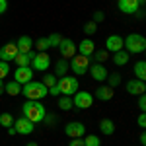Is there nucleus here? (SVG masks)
Segmentation results:
<instances>
[{
  "label": "nucleus",
  "instance_id": "45",
  "mask_svg": "<svg viewBox=\"0 0 146 146\" xmlns=\"http://www.w3.org/2000/svg\"><path fill=\"white\" fill-rule=\"evenodd\" d=\"M2 94H4V82L0 80V96H2Z\"/></svg>",
  "mask_w": 146,
  "mask_h": 146
},
{
  "label": "nucleus",
  "instance_id": "13",
  "mask_svg": "<svg viewBox=\"0 0 146 146\" xmlns=\"http://www.w3.org/2000/svg\"><path fill=\"white\" fill-rule=\"evenodd\" d=\"M125 90H127V94H131V96H140V94H144L146 90V84L142 82V80H129L127 82V86H125Z\"/></svg>",
  "mask_w": 146,
  "mask_h": 146
},
{
  "label": "nucleus",
  "instance_id": "22",
  "mask_svg": "<svg viewBox=\"0 0 146 146\" xmlns=\"http://www.w3.org/2000/svg\"><path fill=\"white\" fill-rule=\"evenodd\" d=\"M68 72V60L66 58H58L55 64V76L56 78H60V76H66Z\"/></svg>",
  "mask_w": 146,
  "mask_h": 146
},
{
  "label": "nucleus",
  "instance_id": "27",
  "mask_svg": "<svg viewBox=\"0 0 146 146\" xmlns=\"http://www.w3.org/2000/svg\"><path fill=\"white\" fill-rule=\"evenodd\" d=\"M84 146H101V140H100V136H96V135H84Z\"/></svg>",
  "mask_w": 146,
  "mask_h": 146
},
{
  "label": "nucleus",
  "instance_id": "30",
  "mask_svg": "<svg viewBox=\"0 0 146 146\" xmlns=\"http://www.w3.org/2000/svg\"><path fill=\"white\" fill-rule=\"evenodd\" d=\"M47 39H49V47H55L56 49V47L60 45V41H62V35L60 33H51Z\"/></svg>",
  "mask_w": 146,
  "mask_h": 146
},
{
  "label": "nucleus",
  "instance_id": "35",
  "mask_svg": "<svg viewBox=\"0 0 146 146\" xmlns=\"http://www.w3.org/2000/svg\"><path fill=\"white\" fill-rule=\"evenodd\" d=\"M43 84H45L47 88L55 86V84H56V76H55V74H45V78H43Z\"/></svg>",
  "mask_w": 146,
  "mask_h": 146
},
{
  "label": "nucleus",
  "instance_id": "9",
  "mask_svg": "<svg viewBox=\"0 0 146 146\" xmlns=\"http://www.w3.org/2000/svg\"><path fill=\"white\" fill-rule=\"evenodd\" d=\"M14 80L18 82V84H27V82H31L33 80V68L31 66H18L16 68V72H14Z\"/></svg>",
  "mask_w": 146,
  "mask_h": 146
},
{
  "label": "nucleus",
  "instance_id": "4",
  "mask_svg": "<svg viewBox=\"0 0 146 146\" xmlns=\"http://www.w3.org/2000/svg\"><path fill=\"white\" fill-rule=\"evenodd\" d=\"M56 86H58V92H60L62 96L72 98V96L78 92V80L74 78V76H60L58 82H56Z\"/></svg>",
  "mask_w": 146,
  "mask_h": 146
},
{
  "label": "nucleus",
  "instance_id": "31",
  "mask_svg": "<svg viewBox=\"0 0 146 146\" xmlns=\"http://www.w3.org/2000/svg\"><path fill=\"white\" fill-rule=\"evenodd\" d=\"M0 125L6 127V129L12 127V125H14V117H12L10 113H2V115H0Z\"/></svg>",
  "mask_w": 146,
  "mask_h": 146
},
{
  "label": "nucleus",
  "instance_id": "28",
  "mask_svg": "<svg viewBox=\"0 0 146 146\" xmlns=\"http://www.w3.org/2000/svg\"><path fill=\"white\" fill-rule=\"evenodd\" d=\"M58 107H60L62 111H68V109H72V98H68V96H62V98H58Z\"/></svg>",
  "mask_w": 146,
  "mask_h": 146
},
{
  "label": "nucleus",
  "instance_id": "7",
  "mask_svg": "<svg viewBox=\"0 0 146 146\" xmlns=\"http://www.w3.org/2000/svg\"><path fill=\"white\" fill-rule=\"evenodd\" d=\"M29 66L33 68V70H47V68L51 66V56L49 53H35V56L31 58V64Z\"/></svg>",
  "mask_w": 146,
  "mask_h": 146
},
{
  "label": "nucleus",
  "instance_id": "20",
  "mask_svg": "<svg viewBox=\"0 0 146 146\" xmlns=\"http://www.w3.org/2000/svg\"><path fill=\"white\" fill-rule=\"evenodd\" d=\"M33 56H35V51H33V49H31L29 53H18V55H16V58H14V62H16L18 66H29Z\"/></svg>",
  "mask_w": 146,
  "mask_h": 146
},
{
  "label": "nucleus",
  "instance_id": "21",
  "mask_svg": "<svg viewBox=\"0 0 146 146\" xmlns=\"http://www.w3.org/2000/svg\"><path fill=\"white\" fill-rule=\"evenodd\" d=\"M129 58H131V55H129L125 49H121V51H115V53H113V58H111V60L117 64V66H125V64L129 62Z\"/></svg>",
  "mask_w": 146,
  "mask_h": 146
},
{
  "label": "nucleus",
  "instance_id": "17",
  "mask_svg": "<svg viewBox=\"0 0 146 146\" xmlns=\"http://www.w3.org/2000/svg\"><path fill=\"white\" fill-rule=\"evenodd\" d=\"M113 96H115V90H113V88H109L107 84L100 86V88L96 90V94H94V98H98V100H101V101H109V100H113Z\"/></svg>",
  "mask_w": 146,
  "mask_h": 146
},
{
  "label": "nucleus",
  "instance_id": "10",
  "mask_svg": "<svg viewBox=\"0 0 146 146\" xmlns=\"http://www.w3.org/2000/svg\"><path fill=\"white\" fill-rule=\"evenodd\" d=\"M64 135L70 136V138H82L86 135V127L78 121H70V123L64 127Z\"/></svg>",
  "mask_w": 146,
  "mask_h": 146
},
{
  "label": "nucleus",
  "instance_id": "42",
  "mask_svg": "<svg viewBox=\"0 0 146 146\" xmlns=\"http://www.w3.org/2000/svg\"><path fill=\"white\" fill-rule=\"evenodd\" d=\"M6 10H8V0H0V14H4Z\"/></svg>",
  "mask_w": 146,
  "mask_h": 146
},
{
  "label": "nucleus",
  "instance_id": "36",
  "mask_svg": "<svg viewBox=\"0 0 146 146\" xmlns=\"http://www.w3.org/2000/svg\"><path fill=\"white\" fill-rule=\"evenodd\" d=\"M138 109H140L142 113L146 111V96H144V94H140V96H138Z\"/></svg>",
  "mask_w": 146,
  "mask_h": 146
},
{
  "label": "nucleus",
  "instance_id": "3",
  "mask_svg": "<svg viewBox=\"0 0 146 146\" xmlns=\"http://www.w3.org/2000/svg\"><path fill=\"white\" fill-rule=\"evenodd\" d=\"M123 49L129 55H138L146 51V37L140 33H131L123 39Z\"/></svg>",
  "mask_w": 146,
  "mask_h": 146
},
{
  "label": "nucleus",
  "instance_id": "26",
  "mask_svg": "<svg viewBox=\"0 0 146 146\" xmlns=\"http://www.w3.org/2000/svg\"><path fill=\"white\" fill-rule=\"evenodd\" d=\"M33 47L37 49V53H45L49 49V39L47 37H39L37 41H33Z\"/></svg>",
  "mask_w": 146,
  "mask_h": 146
},
{
  "label": "nucleus",
  "instance_id": "25",
  "mask_svg": "<svg viewBox=\"0 0 146 146\" xmlns=\"http://www.w3.org/2000/svg\"><path fill=\"white\" fill-rule=\"evenodd\" d=\"M135 76H136V80H142V82L146 80V62L144 60H138L135 64Z\"/></svg>",
  "mask_w": 146,
  "mask_h": 146
},
{
  "label": "nucleus",
  "instance_id": "37",
  "mask_svg": "<svg viewBox=\"0 0 146 146\" xmlns=\"http://www.w3.org/2000/svg\"><path fill=\"white\" fill-rule=\"evenodd\" d=\"M103 20H105V14H103V12H94V20H92V22L100 23V22H103Z\"/></svg>",
  "mask_w": 146,
  "mask_h": 146
},
{
  "label": "nucleus",
  "instance_id": "1",
  "mask_svg": "<svg viewBox=\"0 0 146 146\" xmlns=\"http://www.w3.org/2000/svg\"><path fill=\"white\" fill-rule=\"evenodd\" d=\"M22 111H23V117H25L27 121H31L33 125L43 123L45 113H47L45 105H41V101H37V100H27L22 105Z\"/></svg>",
  "mask_w": 146,
  "mask_h": 146
},
{
  "label": "nucleus",
  "instance_id": "33",
  "mask_svg": "<svg viewBox=\"0 0 146 146\" xmlns=\"http://www.w3.org/2000/svg\"><path fill=\"white\" fill-rule=\"evenodd\" d=\"M96 31H98V23H96V22H86V23H84V33L88 35V37L94 35Z\"/></svg>",
  "mask_w": 146,
  "mask_h": 146
},
{
  "label": "nucleus",
  "instance_id": "38",
  "mask_svg": "<svg viewBox=\"0 0 146 146\" xmlns=\"http://www.w3.org/2000/svg\"><path fill=\"white\" fill-rule=\"evenodd\" d=\"M55 115H49V113H45V119H43V123L45 125H49V127H51V125H55Z\"/></svg>",
  "mask_w": 146,
  "mask_h": 146
},
{
  "label": "nucleus",
  "instance_id": "41",
  "mask_svg": "<svg viewBox=\"0 0 146 146\" xmlns=\"http://www.w3.org/2000/svg\"><path fill=\"white\" fill-rule=\"evenodd\" d=\"M49 96H55V98H56V96H60V92H58V86H56V84L49 88Z\"/></svg>",
  "mask_w": 146,
  "mask_h": 146
},
{
  "label": "nucleus",
  "instance_id": "32",
  "mask_svg": "<svg viewBox=\"0 0 146 146\" xmlns=\"http://www.w3.org/2000/svg\"><path fill=\"white\" fill-rule=\"evenodd\" d=\"M94 56H96V62L103 64V62L109 58V51H94Z\"/></svg>",
  "mask_w": 146,
  "mask_h": 146
},
{
  "label": "nucleus",
  "instance_id": "12",
  "mask_svg": "<svg viewBox=\"0 0 146 146\" xmlns=\"http://www.w3.org/2000/svg\"><path fill=\"white\" fill-rule=\"evenodd\" d=\"M58 51H60L62 58H72V56L76 55V45H74L72 39H64V37H62V41H60V45H58Z\"/></svg>",
  "mask_w": 146,
  "mask_h": 146
},
{
  "label": "nucleus",
  "instance_id": "24",
  "mask_svg": "<svg viewBox=\"0 0 146 146\" xmlns=\"http://www.w3.org/2000/svg\"><path fill=\"white\" fill-rule=\"evenodd\" d=\"M100 131L107 136L113 135V133H115V123H113L111 119H101L100 121Z\"/></svg>",
  "mask_w": 146,
  "mask_h": 146
},
{
  "label": "nucleus",
  "instance_id": "29",
  "mask_svg": "<svg viewBox=\"0 0 146 146\" xmlns=\"http://www.w3.org/2000/svg\"><path fill=\"white\" fill-rule=\"evenodd\" d=\"M119 84H121V74H111V72H109V76H107V86L115 90Z\"/></svg>",
  "mask_w": 146,
  "mask_h": 146
},
{
  "label": "nucleus",
  "instance_id": "18",
  "mask_svg": "<svg viewBox=\"0 0 146 146\" xmlns=\"http://www.w3.org/2000/svg\"><path fill=\"white\" fill-rule=\"evenodd\" d=\"M138 8H140L138 0H119V10L123 14H135L138 12Z\"/></svg>",
  "mask_w": 146,
  "mask_h": 146
},
{
  "label": "nucleus",
  "instance_id": "19",
  "mask_svg": "<svg viewBox=\"0 0 146 146\" xmlns=\"http://www.w3.org/2000/svg\"><path fill=\"white\" fill-rule=\"evenodd\" d=\"M16 47H18V53H29L33 49V39L29 35H22L18 41H16Z\"/></svg>",
  "mask_w": 146,
  "mask_h": 146
},
{
  "label": "nucleus",
  "instance_id": "43",
  "mask_svg": "<svg viewBox=\"0 0 146 146\" xmlns=\"http://www.w3.org/2000/svg\"><path fill=\"white\" fill-rule=\"evenodd\" d=\"M138 140H140V144H146V133H140Z\"/></svg>",
  "mask_w": 146,
  "mask_h": 146
},
{
  "label": "nucleus",
  "instance_id": "2",
  "mask_svg": "<svg viewBox=\"0 0 146 146\" xmlns=\"http://www.w3.org/2000/svg\"><path fill=\"white\" fill-rule=\"evenodd\" d=\"M22 96L25 100H43L45 96H49V88H47L43 82H27L22 86Z\"/></svg>",
  "mask_w": 146,
  "mask_h": 146
},
{
  "label": "nucleus",
  "instance_id": "46",
  "mask_svg": "<svg viewBox=\"0 0 146 146\" xmlns=\"http://www.w3.org/2000/svg\"><path fill=\"white\" fill-rule=\"evenodd\" d=\"M25 146H37V142H27Z\"/></svg>",
  "mask_w": 146,
  "mask_h": 146
},
{
  "label": "nucleus",
  "instance_id": "11",
  "mask_svg": "<svg viewBox=\"0 0 146 146\" xmlns=\"http://www.w3.org/2000/svg\"><path fill=\"white\" fill-rule=\"evenodd\" d=\"M90 74L94 80H98V82H105L107 80V76H109V70L103 66V64H100V62H96V64H90Z\"/></svg>",
  "mask_w": 146,
  "mask_h": 146
},
{
  "label": "nucleus",
  "instance_id": "16",
  "mask_svg": "<svg viewBox=\"0 0 146 146\" xmlns=\"http://www.w3.org/2000/svg\"><path fill=\"white\" fill-rule=\"evenodd\" d=\"M123 49V37L121 35H109L107 39H105V51H121Z\"/></svg>",
  "mask_w": 146,
  "mask_h": 146
},
{
  "label": "nucleus",
  "instance_id": "5",
  "mask_svg": "<svg viewBox=\"0 0 146 146\" xmlns=\"http://www.w3.org/2000/svg\"><path fill=\"white\" fill-rule=\"evenodd\" d=\"M72 105L74 107H78V109H88L94 105V96H92L90 92H76L74 96H72Z\"/></svg>",
  "mask_w": 146,
  "mask_h": 146
},
{
  "label": "nucleus",
  "instance_id": "14",
  "mask_svg": "<svg viewBox=\"0 0 146 146\" xmlns=\"http://www.w3.org/2000/svg\"><path fill=\"white\" fill-rule=\"evenodd\" d=\"M16 55H18V47H16V43H6V45L0 47V60H4V62L14 60Z\"/></svg>",
  "mask_w": 146,
  "mask_h": 146
},
{
  "label": "nucleus",
  "instance_id": "39",
  "mask_svg": "<svg viewBox=\"0 0 146 146\" xmlns=\"http://www.w3.org/2000/svg\"><path fill=\"white\" fill-rule=\"evenodd\" d=\"M136 123H138V127H140V129H144V127H146V115H144V113H140V115H138Z\"/></svg>",
  "mask_w": 146,
  "mask_h": 146
},
{
  "label": "nucleus",
  "instance_id": "6",
  "mask_svg": "<svg viewBox=\"0 0 146 146\" xmlns=\"http://www.w3.org/2000/svg\"><path fill=\"white\" fill-rule=\"evenodd\" d=\"M72 72L74 74H86L88 68H90V56H82V55H74L72 56Z\"/></svg>",
  "mask_w": 146,
  "mask_h": 146
},
{
  "label": "nucleus",
  "instance_id": "15",
  "mask_svg": "<svg viewBox=\"0 0 146 146\" xmlns=\"http://www.w3.org/2000/svg\"><path fill=\"white\" fill-rule=\"evenodd\" d=\"M76 51H78V55H82V56H92L94 51H96V43L92 41L90 37H86V39L80 41V45L76 47Z\"/></svg>",
  "mask_w": 146,
  "mask_h": 146
},
{
  "label": "nucleus",
  "instance_id": "34",
  "mask_svg": "<svg viewBox=\"0 0 146 146\" xmlns=\"http://www.w3.org/2000/svg\"><path fill=\"white\" fill-rule=\"evenodd\" d=\"M8 74H10V66H8V62L0 60V80H4Z\"/></svg>",
  "mask_w": 146,
  "mask_h": 146
},
{
  "label": "nucleus",
  "instance_id": "23",
  "mask_svg": "<svg viewBox=\"0 0 146 146\" xmlns=\"http://www.w3.org/2000/svg\"><path fill=\"white\" fill-rule=\"evenodd\" d=\"M4 94H8V96H20V94H22V84H18L16 80L8 82V84L4 86Z\"/></svg>",
  "mask_w": 146,
  "mask_h": 146
},
{
  "label": "nucleus",
  "instance_id": "40",
  "mask_svg": "<svg viewBox=\"0 0 146 146\" xmlns=\"http://www.w3.org/2000/svg\"><path fill=\"white\" fill-rule=\"evenodd\" d=\"M68 146H84V140L82 138H70Z\"/></svg>",
  "mask_w": 146,
  "mask_h": 146
},
{
  "label": "nucleus",
  "instance_id": "8",
  "mask_svg": "<svg viewBox=\"0 0 146 146\" xmlns=\"http://www.w3.org/2000/svg\"><path fill=\"white\" fill-rule=\"evenodd\" d=\"M14 129H16V135H31L35 129V125L31 121H27L25 117H20V119H14V125H12Z\"/></svg>",
  "mask_w": 146,
  "mask_h": 146
},
{
  "label": "nucleus",
  "instance_id": "44",
  "mask_svg": "<svg viewBox=\"0 0 146 146\" xmlns=\"http://www.w3.org/2000/svg\"><path fill=\"white\" fill-rule=\"evenodd\" d=\"M8 135H16V129L14 127H8Z\"/></svg>",
  "mask_w": 146,
  "mask_h": 146
}]
</instances>
